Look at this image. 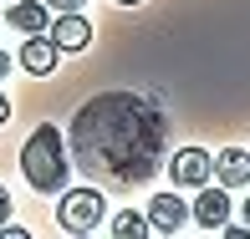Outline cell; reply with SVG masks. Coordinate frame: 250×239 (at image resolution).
Instances as JSON below:
<instances>
[{"label":"cell","instance_id":"1","mask_svg":"<svg viewBox=\"0 0 250 239\" xmlns=\"http://www.w3.org/2000/svg\"><path fill=\"white\" fill-rule=\"evenodd\" d=\"M72 158L112 188H138L164 158V112L138 92H97L72 117Z\"/></svg>","mask_w":250,"mask_h":239},{"label":"cell","instance_id":"2","mask_svg":"<svg viewBox=\"0 0 250 239\" xmlns=\"http://www.w3.org/2000/svg\"><path fill=\"white\" fill-rule=\"evenodd\" d=\"M21 173L36 193H62L66 188V173H72V158H66V143H62V128L41 122L36 132L21 147Z\"/></svg>","mask_w":250,"mask_h":239},{"label":"cell","instance_id":"3","mask_svg":"<svg viewBox=\"0 0 250 239\" xmlns=\"http://www.w3.org/2000/svg\"><path fill=\"white\" fill-rule=\"evenodd\" d=\"M102 193L97 188H66L62 203H56V224H62L66 234H92L102 224Z\"/></svg>","mask_w":250,"mask_h":239},{"label":"cell","instance_id":"4","mask_svg":"<svg viewBox=\"0 0 250 239\" xmlns=\"http://www.w3.org/2000/svg\"><path fill=\"white\" fill-rule=\"evenodd\" d=\"M214 173V158L204 153V147H179L174 158H168V178H174L179 188H204Z\"/></svg>","mask_w":250,"mask_h":239},{"label":"cell","instance_id":"5","mask_svg":"<svg viewBox=\"0 0 250 239\" xmlns=\"http://www.w3.org/2000/svg\"><path fill=\"white\" fill-rule=\"evenodd\" d=\"M46 36L56 41V51H87V41H92V26H87L82 10H62V16L51 20Z\"/></svg>","mask_w":250,"mask_h":239},{"label":"cell","instance_id":"6","mask_svg":"<svg viewBox=\"0 0 250 239\" xmlns=\"http://www.w3.org/2000/svg\"><path fill=\"white\" fill-rule=\"evenodd\" d=\"M189 219H194L199 229H225V224H230V188H199Z\"/></svg>","mask_w":250,"mask_h":239},{"label":"cell","instance_id":"7","mask_svg":"<svg viewBox=\"0 0 250 239\" xmlns=\"http://www.w3.org/2000/svg\"><path fill=\"white\" fill-rule=\"evenodd\" d=\"M148 229L153 234H174V229H184V219H189V203L179 199V193H158V199H148Z\"/></svg>","mask_w":250,"mask_h":239},{"label":"cell","instance_id":"8","mask_svg":"<svg viewBox=\"0 0 250 239\" xmlns=\"http://www.w3.org/2000/svg\"><path fill=\"white\" fill-rule=\"evenodd\" d=\"M5 20L16 31H26V36H46L51 31V16H46V0H10Z\"/></svg>","mask_w":250,"mask_h":239},{"label":"cell","instance_id":"9","mask_svg":"<svg viewBox=\"0 0 250 239\" xmlns=\"http://www.w3.org/2000/svg\"><path fill=\"white\" fill-rule=\"evenodd\" d=\"M56 56H62V51H56L51 36H26V41H21V66H26L31 76H46L56 66Z\"/></svg>","mask_w":250,"mask_h":239},{"label":"cell","instance_id":"10","mask_svg":"<svg viewBox=\"0 0 250 239\" xmlns=\"http://www.w3.org/2000/svg\"><path fill=\"white\" fill-rule=\"evenodd\" d=\"M214 178H220V188H245L250 184V153L225 147V153L214 158Z\"/></svg>","mask_w":250,"mask_h":239},{"label":"cell","instance_id":"11","mask_svg":"<svg viewBox=\"0 0 250 239\" xmlns=\"http://www.w3.org/2000/svg\"><path fill=\"white\" fill-rule=\"evenodd\" d=\"M112 239H148V214L123 209L118 219H112Z\"/></svg>","mask_w":250,"mask_h":239},{"label":"cell","instance_id":"12","mask_svg":"<svg viewBox=\"0 0 250 239\" xmlns=\"http://www.w3.org/2000/svg\"><path fill=\"white\" fill-rule=\"evenodd\" d=\"M5 224H10V193L0 188V229H5Z\"/></svg>","mask_w":250,"mask_h":239},{"label":"cell","instance_id":"13","mask_svg":"<svg viewBox=\"0 0 250 239\" xmlns=\"http://www.w3.org/2000/svg\"><path fill=\"white\" fill-rule=\"evenodd\" d=\"M225 239H250V229L245 224H225Z\"/></svg>","mask_w":250,"mask_h":239},{"label":"cell","instance_id":"14","mask_svg":"<svg viewBox=\"0 0 250 239\" xmlns=\"http://www.w3.org/2000/svg\"><path fill=\"white\" fill-rule=\"evenodd\" d=\"M0 239H31L26 229H16V224H5V229H0Z\"/></svg>","mask_w":250,"mask_h":239},{"label":"cell","instance_id":"15","mask_svg":"<svg viewBox=\"0 0 250 239\" xmlns=\"http://www.w3.org/2000/svg\"><path fill=\"white\" fill-rule=\"evenodd\" d=\"M46 5H56V10H82V0H46Z\"/></svg>","mask_w":250,"mask_h":239},{"label":"cell","instance_id":"16","mask_svg":"<svg viewBox=\"0 0 250 239\" xmlns=\"http://www.w3.org/2000/svg\"><path fill=\"white\" fill-rule=\"evenodd\" d=\"M5 117H10V102H5V97H0V128H5Z\"/></svg>","mask_w":250,"mask_h":239},{"label":"cell","instance_id":"17","mask_svg":"<svg viewBox=\"0 0 250 239\" xmlns=\"http://www.w3.org/2000/svg\"><path fill=\"white\" fill-rule=\"evenodd\" d=\"M5 72H10V56H5V51H0V76H5Z\"/></svg>","mask_w":250,"mask_h":239},{"label":"cell","instance_id":"18","mask_svg":"<svg viewBox=\"0 0 250 239\" xmlns=\"http://www.w3.org/2000/svg\"><path fill=\"white\" fill-rule=\"evenodd\" d=\"M240 214H245V229H250V199H245V209H240Z\"/></svg>","mask_w":250,"mask_h":239},{"label":"cell","instance_id":"19","mask_svg":"<svg viewBox=\"0 0 250 239\" xmlns=\"http://www.w3.org/2000/svg\"><path fill=\"white\" fill-rule=\"evenodd\" d=\"M118 5H143V0H118Z\"/></svg>","mask_w":250,"mask_h":239},{"label":"cell","instance_id":"20","mask_svg":"<svg viewBox=\"0 0 250 239\" xmlns=\"http://www.w3.org/2000/svg\"><path fill=\"white\" fill-rule=\"evenodd\" d=\"M148 239H174V234H148Z\"/></svg>","mask_w":250,"mask_h":239},{"label":"cell","instance_id":"21","mask_svg":"<svg viewBox=\"0 0 250 239\" xmlns=\"http://www.w3.org/2000/svg\"><path fill=\"white\" fill-rule=\"evenodd\" d=\"M72 239H92V234H72Z\"/></svg>","mask_w":250,"mask_h":239}]
</instances>
